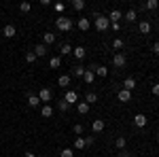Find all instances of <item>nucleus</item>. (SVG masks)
<instances>
[{
	"label": "nucleus",
	"mask_w": 159,
	"mask_h": 157,
	"mask_svg": "<svg viewBox=\"0 0 159 157\" xmlns=\"http://www.w3.org/2000/svg\"><path fill=\"white\" fill-rule=\"evenodd\" d=\"M55 25H57V30H61V32H70L72 30V19L70 17H57Z\"/></svg>",
	"instance_id": "nucleus-1"
},
{
	"label": "nucleus",
	"mask_w": 159,
	"mask_h": 157,
	"mask_svg": "<svg viewBox=\"0 0 159 157\" xmlns=\"http://www.w3.org/2000/svg\"><path fill=\"white\" fill-rule=\"evenodd\" d=\"M96 30H100V32H106L110 28V21H108V17H104V15H96Z\"/></svg>",
	"instance_id": "nucleus-2"
},
{
	"label": "nucleus",
	"mask_w": 159,
	"mask_h": 157,
	"mask_svg": "<svg viewBox=\"0 0 159 157\" xmlns=\"http://www.w3.org/2000/svg\"><path fill=\"white\" fill-rule=\"evenodd\" d=\"M15 34H17V28H15L13 24H9V25L2 28V36H4V38H13Z\"/></svg>",
	"instance_id": "nucleus-3"
},
{
	"label": "nucleus",
	"mask_w": 159,
	"mask_h": 157,
	"mask_svg": "<svg viewBox=\"0 0 159 157\" xmlns=\"http://www.w3.org/2000/svg\"><path fill=\"white\" fill-rule=\"evenodd\" d=\"M112 64H115L117 68H123V66L127 64V58H125L123 53H115V58H112Z\"/></svg>",
	"instance_id": "nucleus-4"
},
{
	"label": "nucleus",
	"mask_w": 159,
	"mask_h": 157,
	"mask_svg": "<svg viewBox=\"0 0 159 157\" xmlns=\"http://www.w3.org/2000/svg\"><path fill=\"white\" fill-rule=\"evenodd\" d=\"M89 70H93L96 76H102V79H104V76H108V68H106V66H91Z\"/></svg>",
	"instance_id": "nucleus-5"
},
{
	"label": "nucleus",
	"mask_w": 159,
	"mask_h": 157,
	"mask_svg": "<svg viewBox=\"0 0 159 157\" xmlns=\"http://www.w3.org/2000/svg\"><path fill=\"white\" fill-rule=\"evenodd\" d=\"M104 127H106V123H104V119H96L93 123H91V130H93L96 134L104 132Z\"/></svg>",
	"instance_id": "nucleus-6"
},
{
	"label": "nucleus",
	"mask_w": 159,
	"mask_h": 157,
	"mask_svg": "<svg viewBox=\"0 0 159 157\" xmlns=\"http://www.w3.org/2000/svg\"><path fill=\"white\" fill-rule=\"evenodd\" d=\"M117 98H119V102H129V100H132V91L119 89V91H117Z\"/></svg>",
	"instance_id": "nucleus-7"
},
{
	"label": "nucleus",
	"mask_w": 159,
	"mask_h": 157,
	"mask_svg": "<svg viewBox=\"0 0 159 157\" xmlns=\"http://www.w3.org/2000/svg\"><path fill=\"white\" fill-rule=\"evenodd\" d=\"M123 89H127V91H134L136 89V79L134 76H127V79L123 81Z\"/></svg>",
	"instance_id": "nucleus-8"
},
{
	"label": "nucleus",
	"mask_w": 159,
	"mask_h": 157,
	"mask_svg": "<svg viewBox=\"0 0 159 157\" xmlns=\"http://www.w3.org/2000/svg\"><path fill=\"white\" fill-rule=\"evenodd\" d=\"M38 98H40V102H51V89L43 87V89L38 91Z\"/></svg>",
	"instance_id": "nucleus-9"
},
{
	"label": "nucleus",
	"mask_w": 159,
	"mask_h": 157,
	"mask_svg": "<svg viewBox=\"0 0 159 157\" xmlns=\"http://www.w3.org/2000/svg\"><path fill=\"white\" fill-rule=\"evenodd\" d=\"M134 125L136 127H144V125H147V117H144L142 113H138V115L134 117Z\"/></svg>",
	"instance_id": "nucleus-10"
},
{
	"label": "nucleus",
	"mask_w": 159,
	"mask_h": 157,
	"mask_svg": "<svg viewBox=\"0 0 159 157\" xmlns=\"http://www.w3.org/2000/svg\"><path fill=\"white\" fill-rule=\"evenodd\" d=\"M121 17H123V13L115 9V11H110V15H108V21H110V24H119V19H121Z\"/></svg>",
	"instance_id": "nucleus-11"
},
{
	"label": "nucleus",
	"mask_w": 159,
	"mask_h": 157,
	"mask_svg": "<svg viewBox=\"0 0 159 157\" xmlns=\"http://www.w3.org/2000/svg\"><path fill=\"white\" fill-rule=\"evenodd\" d=\"M40 115H43L45 119H49L51 115H53V106H51V104H43V106H40Z\"/></svg>",
	"instance_id": "nucleus-12"
},
{
	"label": "nucleus",
	"mask_w": 159,
	"mask_h": 157,
	"mask_svg": "<svg viewBox=\"0 0 159 157\" xmlns=\"http://www.w3.org/2000/svg\"><path fill=\"white\" fill-rule=\"evenodd\" d=\"M64 100H66L68 104H74V102L79 100V96H76V91H72V89H68V91H66V96H64Z\"/></svg>",
	"instance_id": "nucleus-13"
},
{
	"label": "nucleus",
	"mask_w": 159,
	"mask_h": 157,
	"mask_svg": "<svg viewBox=\"0 0 159 157\" xmlns=\"http://www.w3.org/2000/svg\"><path fill=\"white\" fill-rule=\"evenodd\" d=\"M28 104H30L32 109H38V106H40V98L34 96V94H30V96H28Z\"/></svg>",
	"instance_id": "nucleus-14"
},
{
	"label": "nucleus",
	"mask_w": 159,
	"mask_h": 157,
	"mask_svg": "<svg viewBox=\"0 0 159 157\" xmlns=\"http://www.w3.org/2000/svg\"><path fill=\"white\" fill-rule=\"evenodd\" d=\"M55 43V34H51V32H45L43 34V45L47 47V45H53Z\"/></svg>",
	"instance_id": "nucleus-15"
},
{
	"label": "nucleus",
	"mask_w": 159,
	"mask_h": 157,
	"mask_svg": "<svg viewBox=\"0 0 159 157\" xmlns=\"http://www.w3.org/2000/svg\"><path fill=\"white\" fill-rule=\"evenodd\" d=\"M85 53H87L85 47H74L72 49V55L76 58V60H83V58H85Z\"/></svg>",
	"instance_id": "nucleus-16"
},
{
	"label": "nucleus",
	"mask_w": 159,
	"mask_h": 157,
	"mask_svg": "<svg viewBox=\"0 0 159 157\" xmlns=\"http://www.w3.org/2000/svg\"><path fill=\"white\" fill-rule=\"evenodd\" d=\"M83 102H87V104L91 106L93 102H98V94H96V91H89V94H85V100H83Z\"/></svg>",
	"instance_id": "nucleus-17"
},
{
	"label": "nucleus",
	"mask_w": 159,
	"mask_h": 157,
	"mask_svg": "<svg viewBox=\"0 0 159 157\" xmlns=\"http://www.w3.org/2000/svg\"><path fill=\"white\" fill-rule=\"evenodd\" d=\"M34 53H36V58H45V55H47V47L40 43V45H36V47H34Z\"/></svg>",
	"instance_id": "nucleus-18"
},
{
	"label": "nucleus",
	"mask_w": 159,
	"mask_h": 157,
	"mask_svg": "<svg viewBox=\"0 0 159 157\" xmlns=\"http://www.w3.org/2000/svg\"><path fill=\"white\" fill-rule=\"evenodd\" d=\"M83 79H85V83H89V85H91L93 81H96V72L87 68V70H85V74H83Z\"/></svg>",
	"instance_id": "nucleus-19"
},
{
	"label": "nucleus",
	"mask_w": 159,
	"mask_h": 157,
	"mask_svg": "<svg viewBox=\"0 0 159 157\" xmlns=\"http://www.w3.org/2000/svg\"><path fill=\"white\" fill-rule=\"evenodd\" d=\"M138 30H140V34H148L151 32V24L148 21H140L138 24Z\"/></svg>",
	"instance_id": "nucleus-20"
},
{
	"label": "nucleus",
	"mask_w": 159,
	"mask_h": 157,
	"mask_svg": "<svg viewBox=\"0 0 159 157\" xmlns=\"http://www.w3.org/2000/svg\"><path fill=\"white\" fill-rule=\"evenodd\" d=\"M76 110H79V115H87L89 113V104L87 102H79L76 104Z\"/></svg>",
	"instance_id": "nucleus-21"
},
{
	"label": "nucleus",
	"mask_w": 159,
	"mask_h": 157,
	"mask_svg": "<svg viewBox=\"0 0 159 157\" xmlns=\"http://www.w3.org/2000/svg\"><path fill=\"white\" fill-rule=\"evenodd\" d=\"M125 145H127L125 136H117V140H115V146H117L119 151H123V149H125Z\"/></svg>",
	"instance_id": "nucleus-22"
},
{
	"label": "nucleus",
	"mask_w": 159,
	"mask_h": 157,
	"mask_svg": "<svg viewBox=\"0 0 159 157\" xmlns=\"http://www.w3.org/2000/svg\"><path fill=\"white\" fill-rule=\"evenodd\" d=\"M72 45H70V43H66V45H61V47H60V53H61V55H70V53H72Z\"/></svg>",
	"instance_id": "nucleus-23"
},
{
	"label": "nucleus",
	"mask_w": 159,
	"mask_h": 157,
	"mask_svg": "<svg viewBox=\"0 0 159 157\" xmlns=\"http://www.w3.org/2000/svg\"><path fill=\"white\" fill-rule=\"evenodd\" d=\"M74 149H76V151H83V149H85V138H83V136H79V138L74 140Z\"/></svg>",
	"instance_id": "nucleus-24"
},
{
	"label": "nucleus",
	"mask_w": 159,
	"mask_h": 157,
	"mask_svg": "<svg viewBox=\"0 0 159 157\" xmlns=\"http://www.w3.org/2000/svg\"><path fill=\"white\" fill-rule=\"evenodd\" d=\"M72 9L74 11H83L85 9V0H72Z\"/></svg>",
	"instance_id": "nucleus-25"
},
{
	"label": "nucleus",
	"mask_w": 159,
	"mask_h": 157,
	"mask_svg": "<svg viewBox=\"0 0 159 157\" xmlns=\"http://www.w3.org/2000/svg\"><path fill=\"white\" fill-rule=\"evenodd\" d=\"M79 28H81L83 32H87V30H89V19H87V17H81V19H79Z\"/></svg>",
	"instance_id": "nucleus-26"
},
{
	"label": "nucleus",
	"mask_w": 159,
	"mask_h": 157,
	"mask_svg": "<svg viewBox=\"0 0 159 157\" xmlns=\"http://www.w3.org/2000/svg\"><path fill=\"white\" fill-rule=\"evenodd\" d=\"M57 83H60L61 87H68V85H70V76H68V74H61L60 79H57Z\"/></svg>",
	"instance_id": "nucleus-27"
},
{
	"label": "nucleus",
	"mask_w": 159,
	"mask_h": 157,
	"mask_svg": "<svg viewBox=\"0 0 159 157\" xmlns=\"http://www.w3.org/2000/svg\"><path fill=\"white\" fill-rule=\"evenodd\" d=\"M112 47L117 49V51H121V49L125 47V43H123V38H119V36H117L115 40H112Z\"/></svg>",
	"instance_id": "nucleus-28"
},
{
	"label": "nucleus",
	"mask_w": 159,
	"mask_h": 157,
	"mask_svg": "<svg viewBox=\"0 0 159 157\" xmlns=\"http://www.w3.org/2000/svg\"><path fill=\"white\" fill-rule=\"evenodd\" d=\"M157 7H159L157 0H148V2H144V9H148V11H155Z\"/></svg>",
	"instance_id": "nucleus-29"
},
{
	"label": "nucleus",
	"mask_w": 159,
	"mask_h": 157,
	"mask_svg": "<svg viewBox=\"0 0 159 157\" xmlns=\"http://www.w3.org/2000/svg\"><path fill=\"white\" fill-rule=\"evenodd\" d=\"M85 70H87V68H83V66H74V68H72V74H74V76H83V74H85Z\"/></svg>",
	"instance_id": "nucleus-30"
},
{
	"label": "nucleus",
	"mask_w": 159,
	"mask_h": 157,
	"mask_svg": "<svg viewBox=\"0 0 159 157\" xmlns=\"http://www.w3.org/2000/svg\"><path fill=\"white\" fill-rule=\"evenodd\" d=\"M60 64H61V60L57 58V55H53V58L49 60V66H51V68H60Z\"/></svg>",
	"instance_id": "nucleus-31"
},
{
	"label": "nucleus",
	"mask_w": 159,
	"mask_h": 157,
	"mask_svg": "<svg viewBox=\"0 0 159 157\" xmlns=\"http://www.w3.org/2000/svg\"><path fill=\"white\" fill-rule=\"evenodd\" d=\"M25 62H28V64H34V62H36V53H34V51H28V53H25Z\"/></svg>",
	"instance_id": "nucleus-32"
},
{
	"label": "nucleus",
	"mask_w": 159,
	"mask_h": 157,
	"mask_svg": "<svg viewBox=\"0 0 159 157\" xmlns=\"http://www.w3.org/2000/svg\"><path fill=\"white\" fill-rule=\"evenodd\" d=\"M72 132L76 134V136H81V134L85 132V127H83V125H81V123H74V125H72Z\"/></svg>",
	"instance_id": "nucleus-33"
},
{
	"label": "nucleus",
	"mask_w": 159,
	"mask_h": 157,
	"mask_svg": "<svg viewBox=\"0 0 159 157\" xmlns=\"http://www.w3.org/2000/svg\"><path fill=\"white\" fill-rule=\"evenodd\" d=\"M123 17H125V19H127V21H136V11H134V9H129V11L125 13V15H123Z\"/></svg>",
	"instance_id": "nucleus-34"
},
{
	"label": "nucleus",
	"mask_w": 159,
	"mask_h": 157,
	"mask_svg": "<svg viewBox=\"0 0 159 157\" xmlns=\"http://www.w3.org/2000/svg\"><path fill=\"white\" fill-rule=\"evenodd\" d=\"M68 106H70V104H68L66 100H60V102H57V109H60L61 113H66V110H68Z\"/></svg>",
	"instance_id": "nucleus-35"
},
{
	"label": "nucleus",
	"mask_w": 159,
	"mask_h": 157,
	"mask_svg": "<svg viewBox=\"0 0 159 157\" xmlns=\"http://www.w3.org/2000/svg\"><path fill=\"white\" fill-rule=\"evenodd\" d=\"M60 157H74V151H72V149H61Z\"/></svg>",
	"instance_id": "nucleus-36"
},
{
	"label": "nucleus",
	"mask_w": 159,
	"mask_h": 157,
	"mask_svg": "<svg viewBox=\"0 0 159 157\" xmlns=\"http://www.w3.org/2000/svg\"><path fill=\"white\" fill-rule=\"evenodd\" d=\"M30 9H32V4H30V2H21V4H19V11H21V13H28Z\"/></svg>",
	"instance_id": "nucleus-37"
},
{
	"label": "nucleus",
	"mask_w": 159,
	"mask_h": 157,
	"mask_svg": "<svg viewBox=\"0 0 159 157\" xmlns=\"http://www.w3.org/2000/svg\"><path fill=\"white\" fill-rule=\"evenodd\" d=\"M93 140H96L93 136H87V138H85V146H91V145H93Z\"/></svg>",
	"instance_id": "nucleus-38"
},
{
	"label": "nucleus",
	"mask_w": 159,
	"mask_h": 157,
	"mask_svg": "<svg viewBox=\"0 0 159 157\" xmlns=\"http://www.w3.org/2000/svg\"><path fill=\"white\" fill-rule=\"evenodd\" d=\"M64 7H66V4H64V2H55V11H64Z\"/></svg>",
	"instance_id": "nucleus-39"
},
{
	"label": "nucleus",
	"mask_w": 159,
	"mask_h": 157,
	"mask_svg": "<svg viewBox=\"0 0 159 157\" xmlns=\"http://www.w3.org/2000/svg\"><path fill=\"white\" fill-rule=\"evenodd\" d=\"M117 155H119V157H132V155H129V151H125V149H123V151H119Z\"/></svg>",
	"instance_id": "nucleus-40"
},
{
	"label": "nucleus",
	"mask_w": 159,
	"mask_h": 157,
	"mask_svg": "<svg viewBox=\"0 0 159 157\" xmlns=\"http://www.w3.org/2000/svg\"><path fill=\"white\" fill-rule=\"evenodd\" d=\"M153 53L159 55V40H157V43H153Z\"/></svg>",
	"instance_id": "nucleus-41"
},
{
	"label": "nucleus",
	"mask_w": 159,
	"mask_h": 157,
	"mask_svg": "<svg viewBox=\"0 0 159 157\" xmlns=\"http://www.w3.org/2000/svg\"><path fill=\"white\" fill-rule=\"evenodd\" d=\"M153 96H159V83L153 85Z\"/></svg>",
	"instance_id": "nucleus-42"
},
{
	"label": "nucleus",
	"mask_w": 159,
	"mask_h": 157,
	"mask_svg": "<svg viewBox=\"0 0 159 157\" xmlns=\"http://www.w3.org/2000/svg\"><path fill=\"white\" fill-rule=\"evenodd\" d=\"M25 157H36V155H34V153H30V151H28V153H25Z\"/></svg>",
	"instance_id": "nucleus-43"
},
{
	"label": "nucleus",
	"mask_w": 159,
	"mask_h": 157,
	"mask_svg": "<svg viewBox=\"0 0 159 157\" xmlns=\"http://www.w3.org/2000/svg\"><path fill=\"white\" fill-rule=\"evenodd\" d=\"M155 138H157V140H159V132H157V136H155Z\"/></svg>",
	"instance_id": "nucleus-44"
}]
</instances>
